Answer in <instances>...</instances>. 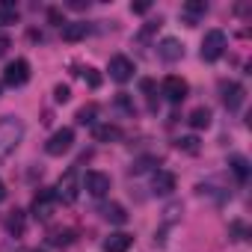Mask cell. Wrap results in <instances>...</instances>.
I'll use <instances>...</instances> for the list:
<instances>
[{
	"instance_id": "obj_19",
	"label": "cell",
	"mask_w": 252,
	"mask_h": 252,
	"mask_svg": "<svg viewBox=\"0 0 252 252\" xmlns=\"http://www.w3.org/2000/svg\"><path fill=\"white\" fill-rule=\"evenodd\" d=\"M228 169L234 172L237 184H246V181H249V160H246L243 155H231V158H228Z\"/></svg>"
},
{
	"instance_id": "obj_7",
	"label": "cell",
	"mask_w": 252,
	"mask_h": 252,
	"mask_svg": "<svg viewBox=\"0 0 252 252\" xmlns=\"http://www.w3.org/2000/svg\"><path fill=\"white\" fill-rule=\"evenodd\" d=\"M107 71H110V77H113L116 83H128V80L134 77L137 65H134V60H131V57H125V54H116V57L110 60Z\"/></svg>"
},
{
	"instance_id": "obj_27",
	"label": "cell",
	"mask_w": 252,
	"mask_h": 252,
	"mask_svg": "<svg viewBox=\"0 0 252 252\" xmlns=\"http://www.w3.org/2000/svg\"><path fill=\"white\" fill-rule=\"evenodd\" d=\"M54 98H57L60 104H65V101L71 98V89H68L65 83H57V86H54Z\"/></svg>"
},
{
	"instance_id": "obj_15",
	"label": "cell",
	"mask_w": 252,
	"mask_h": 252,
	"mask_svg": "<svg viewBox=\"0 0 252 252\" xmlns=\"http://www.w3.org/2000/svg\"><path fill=\"white\" fill-rule=\"evenodd\" d=\"M131 243H134V237L128 231H116V234H110L104 240V252H128Z\"/></svg>"
},
{
	"instance_id": "obj_28",
	"label": "cell",
	"mask_w": 252,
	"mask_h": 252,
	"mask_svg": "<svg viewBox=\"0 0 252 252\" xmlns=\"http://www.w3.org/2000/svg\"><path fill=\"white\" fill-rule=\"evenodd\" d=\"M228 231L234 234V240H246V234H249V228H246L243 222H237V220H234V222L228 225Z\"/></svg>"
},
{
	"instance_id": "obj_34",
	"label": "cell",
	"mask_w": 252,
	"mask_h": 252,
	"mask_svg": "<svg viewBox=\"0 0 252 252\" xmlns=\"http://www.w3.org/2000/svg\"><path fill=\"white\" fill-rule=\"evenodd\" d=\"M68 6H71V9H86V3H83V0H71Z\"/></svg>"
},
{
	"instance_id": "obj_14",
	"label": "cell",
	"mask_w": 252,
	"mask_h": 252,
	"mask_svg": "<svg viewBox=\"0 0 252 252\" xmlns=\"http://www.w3.org/2000/svg\"><path fill=\"white\" fill-rule=\"evenodd\" d=\"M175 175L172 172H166V169H158L155 175H152V190L158 193V196H169L172 190H175Z\"/></svg>"
},
{
	"instance_id": "obj_21",
	"label": "cell",
	"mask_w": 252,
	"mask_h": 252,
	"mask_svg": "<svg viewBox=\"0 0 252 252\" xmlns=\"http://www.w3.org/2000/svg\"><path fill=\"white\" fill-rule=\"evenodd\" d=\"M18 21V6L15 3H0V27Z\"/></svg>"
},
{
	"instance_id": "obj_3",
	"label": "cell",
	"mask_w": 252,
	"mask_h": 252,
	"mask_svg": "<svg viewBox=\"0 0 252 252\" xmlns=\"http://www.w3.org/2000/svg\"><path fill=\"white\" fill-rule=\"evenodd\" d=\"M57 205H60V202H57V193L45 187V190H39V193L33 196L30 214H33V217H36L39 222H48V220H51V217L57 214Z\"/></svg>"
},
{
	"instance_id": "obj_18",
	"label": "cell",
	"mask_w": 252,
	"mask_h": 252,
	"mask_svg": "<svg viewBox=\"0 0 252 252\" xmlns=\"http://www.w3.org/2000/svg\"><path fill=\"white\" fill-rule=\"evenodd\" d=\"M6 231L12 234V237H21L24 231H27V217H24V211H9L6 214Z\"/></svg>"
},
{
	"instance_id": "obj_22",
	"label": "cell",
	"mask_w": 252,
	"mask_h": 252,
	"mask_svg": "<svg viewBox=\"0 0 252 252\" xmlns=\"http://www.w3.org/2000/svg\"><path fill=\"white\" fill-rule=\"evenodd\" d=\"M95 116H98V104H86L77 110V125H95Z\"/></svg>"
},
{
	"instance_id": "obj_32",
	"label": "cell",
	"mask_w": 252,
	"mask_h": 252,
	"mask_svg": "<svg viewBox=\"0 0 252 252\" xmlns=\"http://www.w3.org/2000/svg\"><path fill=\"white\" fill-rule=\"evenodd\" d=\"M9 48H12V42H9V36H6V33H0V57H3V54H6Z\"/></svg>"
},
{
	"instance_id": "obj_6",
	"label": "cell",
	"mask_w": 252,
	"mask_h": 252,
	"mask_svg": "<svg viewBox=\"0 0 252 252\" xmlns=\"http://www.w3.org/2000/svg\"><path fill=\"white\" fill-rule=\"evenodd\" d=\"M71 146H74V131H71V128H60V131H54L51 140L45 143V152H48L51 158H63Z\"/></svg>"
},
{
	"instance_id": "obj_20",
	"label": "cell",
	"mask_w": 252,
	"mask_h": 252,
	"mask_svg": "<svg viewBox=\"0 0 252 252\" xmlns=\"http://www.w3.org/2000/svg\"><path fill=\"white\" fill-rule=\"evenodd\" d=\"M190 125H193L196 131L208 128V125H211V110H208V107H196V110L190 113Z\"/></svg>"
},
{
	"instance_id": "obj_12",
	"label": "cell",
	"mask_w": 252,
	"mask_h": 252,
	"mask_svg": "<svg viewBox=\"0 0 252 252\" xmlns=\"http://www.w3.org/2000/svg\"><path fill=\"white\" fill-rule=\"evenodd\" d=\"M92 140L95 143H119L122 140V128H119V125H110V122L92 125Z\"/></svg>"
},
{
	"instance_id": "obj_30",
	"label": "cell",
	"mask_w": 252,
	"mask_h": 252,
	"mask_svg": "<svg viewBox=\"0 0 252 252\" xmlns=\"http://www.w3.org/2000/svg\"><path fill=\"white\" fill-rule=\"evenodd\" d=\"M152 163H158V158H140V160H137V163L131 166V172H137V175H140V172H146V169H149Z\"/></svg>"
},
{
	"instance_id": "obj_29",
	"label": "cell",
	"mask_w": 252,
	"mask_h": 252,
	"mask_svg": "<svg viewBox=\"0 0 252 252\" xmlns=\"http://www.w3.org/2000/svg\"><path fill=\"white\" fill-rule=\"evenodd\" d=\"M116 104H119L125 113H134V101L128 98V92H119V95H116Z\"/></svg>"
},
{
	"instance_id": "obj_24",
	"label": "cell",
	"mask_w": 252,
	"mask_h": 252,
	"mask_svg": "<svg viewBox=\"0 0 252 252\" xmlns=\"http://www.w3.org/2000/svg\"><path fill=\"white\" fill-rule=\"evenodd\" d=\"M71 240H74V228H60V231L51 234V243L54 246H68Z\"/></svg>"
},
{
	"instance_id": "obj_17",
	"label": "cell",
	"mask_w": 252,
	"mask_h": 252,
	"mask_svg": "<svg viewBox=\"0 0 252 252\" xmlns=\"http://www.w3.org/2000/svg\"><path fill=\"white\" fill-rule=\"evenodd\" d=\"M101 217H104L107 222H113V225H125V222H128V211H125L119 202H107V205L101 208Z\"/></svg>"
},
{
	"instance_id": "obj_16",
	"label": "cell",
	"mask_w": 252,
	"mask_h": 252,
	"mask_svg": "<svg viewBox=\"0 0 252 252\" xmlns=\"http://www.w3.org/2000/svg\"><path fill=\"white\" fill-rule=\"evenodd\" d=\"M60 33H63V42H80V39L89 36V24L86 21H71V24H63Z\"/></svg>"
},
{
	"instance_id": "obj_10",
	"label": "cell",
	"mask_w": 252,
	"mask_h": 252,
	"mask_svg": "<svg viewBox=\"0 0 252 252\" xmlns=\"http://www.w3.org/2000/svg\"><path fill=\"white\" fill-rule=\"evenodd\" d=\"M205 15H208V3H205V0H187V3L181 6V21L187 27H196Z\"/></svg>"
},
{
	"instance_id": "obj_4",
	"label": "cell",
	"mask_w": 252,
	"mask_h": 252,
	"mask_svg": "<svg viewBox=\"0 0 252 252\" xmlns=\"http://www.w3.org/2000/svg\"><path fill=\"white\" fill-rule=\"evenodd\" d=\"M202 60L205 63H217L222 54H225V33L222 30H208L205 39H202Z\"/></svg>"
},
{
	"instance_id": "obj_5",
	"label": "cell",
	"mask_w": 252,
	"mask_h": 252,
	"mask_svg": "<svg viewBox=\"0 0 252 252\" xmlns=\"http://www.w3.org/2000/svg\"><path fill=\"white\" fill-rule=\"evenodd\" d=\"M27 80H30V63H27L24 57H15L12 63H6V68H3V83H6V86L18 89V86H24Z\"/></svg>"
},
{
	"instance_id": "obj_11",
	"label": "cell",
	"mask_w": 252,
	"mask_h": 252,
	"mask_svg": "<svg viewBox=\"0 0 252 252\" xmlns=\"http://www.w3.org/2000/svg\"><path fill=\"white\" fill-rule=\"evenodd\" d=\"M83 187H86V193H89V196L101 199V196H107V193H110V175H104V172H86Z\"/></svg>"
},
{
	"instance_id": "obj_31",
	"label": "cell",
	"mask_w": 252,
	"mask_h": 252,
	"mask_svg": "<svg viewBox=\"0 0 252 252\" xmlns=\"http://www.w3.org/2000/svg\"><path fill=\"white\" fill-rule=\"evenodd\" d=\"M48 18H51V24H57V27H63V24H65V18H63V12H60L57 6H51V9H48Z\"/></svg>"
},
{
	"instance_id": "obj_35",
	"label": "cell",
	"mask_w": 252,
	"mask_h": 252,
	"mask_svg": "<svg viewBox=\"0 0 252 252\" xmlns=\"http://www.w3.org/2000/svg\"><path fill=\"white\" fill-rule=\"evenodd\" d=\"M3 199H6V184L0 181V202H3Z\"/></svg>"
},
{
	"instance_id": "obj_8",
	"label": "cell",
	"mask_w": 252,
	"mask_h": 252,
	"mask_svg": "<svg viewBox=\"0 0 252 252\" xmlns=\"http://www.w3.org/2000/svg\"><path fill=\"white\" fill-rule=\"evenodd\" d=\"M220 98H222V104H225V110H240V104H243V98H246V89L237 83V80H222L220 83Z\"/></svg>"
},
{
	"instance_id": "obj_33",
	"label": "cell",
	"mask_w": 252,
	"mask_h": 252,
	"mask_svg": "<svg viewBox=\"0 0 252 252\" xmlns=\"http://www.w3.org/2000/svg\"><path fill=\"white\" fill-rule=\"evenodd\" d=\"M149 9H152L149 3H131V12H137V15H146Z\"/></svg>"
},
{
	"instance_id": "obj_23",
	"label": "cell",
	"mask_w": 252,
	"mask_h": 252,
	"mask_svg": "<svg viewBox=\"0 0 252 252\" xmlns=\"http://www.w3.org/2000/svg\"><path fill=\"white\" fill-rule=\"evenodd\" d=\"M175 149L187 152V155H199V140L196 137H181V140H175Z\"/></svg>"
},
{
	"instance_id": "obj_9",
	"label": "cell",
	"mask_w": 252,
	"mask_h": 252,
	"mask_svg": "<svg viewBox=\"0 0 252 252\" xmlns=\"http://www.w3.org/2000/svg\"><path fill=\"white\" fill-rule=\"evenodd\" d=\"M160 92L166 95V101L181 104V101L187 98V80H184V77H178V74H169V77H163Z\"/></svg>"
},
{
	"instance_id": "obj_26",
	"label": "cell",
	"mask_w": 252,
	"mask_h": 252,
	"mask_svg": "<svg viewBox=\"0 0 252 252\" xmlns=\"http://www.w3.org/2000/svg\"><path fill=\"white\" fill-rule=\"evenodd\" d=\"M158 27H160V18H158V21H149V24H146V27L140 30V36H137V42H149V39L155 36V30H158Z\"/></svg>"
},
{
	"instance_id": "obj_13",
	"label": "cell",
	"mask_w": 252,
	"mask_h": 252,
	"mask_svg": "<svg viewBox=\"0 0 252 252\" xmlns=\"http://www.w3.org/2000/svg\"><path fill=\"white\" fill-rule=\"evenodd\" d=\"M158 57H160L163 63H178V60L184 57V45H181L178 39H163V42L158 45Z\"/></svg>"
},
{
	"instance_id": "obj_1",
	"label": "cell",
	"mask_w": 252,
	"mask_h": 252,
	"mask_svg": "<svg viewBox=\"0 0 252 252\" xmlns=\"http://www.w3.org/2000/svg\"><path fill=\"white\" fill-rule=\"evenodd\" d=\"M21 140H24L21 119H15V116H3V119H0V163L18 149Z\"/></svg>"
},
{
	"instance_id": "obj_25",
	"label": "cell",
	"mask_w": 252,
	"mask_h": 252,
	"mask_svg": "<svg viewBox=\"0 0 252 252\" xmlns=\"http://www.w3.org/2000/svg\"><path fill=\"white\" fill-rule=\"evenodd\" d=\"M80 77H83L92 89H98V86H101V74H98L95 68H89V65H86V68H80Z\"/></svg>"
},
{
	"instance_id": "obj_2",
	"label": "cell",
	"mask_w": 252,
	"mask_h": 252,
	"mask_svg": "<svg viewBox=\"0 0 252 252\" xmlns=\"http://www.w3.org/2000/svg\"><path fill=\"white\" fill-rule=\"evenodd\" d=\"M54 193H57V202H65V205H71V202L77 199V193H80V178H77V166H68V169L63 172V178L57 181Z\"/></svg>"
}]
</instances>
